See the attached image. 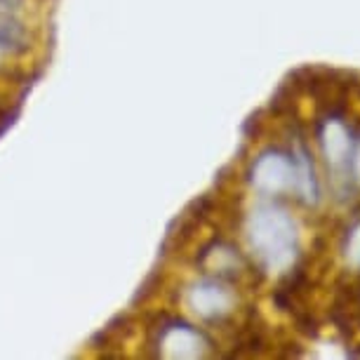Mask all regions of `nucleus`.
Segmentation results:
<instances>
[{
	"label": "nucleus",
	"mask_w": 360,
	"mask_h": 360,
	"mask_svg": "<svg viewBox=\"0 0 360 360\" xmlns=\"http://www.w3.org/2000/svg\"><path fill=\"white\" fill-rule=\"evenodd\" d=\"M250 248L266 271H290L299 257V229L288 210L278 202H259L248 217Z\"/></svg>",
	"instance_id": "1"
},
{
	"label": "nucleus",
	"mask_w": 360,
	"mask_h": 360,
	"mask_svg": "<svg viewBox=\"0 0 360 360\" xmlns=\"http://www.w3.org/2000/svg\"><path fill=\"white\" fill-rule=\"evenodd\" d=\"M248 181L262 198L276 200L297 191V165L292 151L266 148L252 160L248 169Z\"/></svg>",
	"instance_id": "2"
},
{
	"label": "nucleus",
	"mask_w": 360,
	"mask_h": 360,
	"mask_svg": "<svg viewBox=\"0 0 360 360\" xmlns=\"http://www.w3.org/2000/svg\"><path fill=\"white\" fill-rule=\"evenodd\" d=\"M153 349L158 351L160 358H207L212 353V342L195 325L172 318L155 330Z\"/></svg>",
	"instance_id": "3"
},
{
	"label": "nucleus",
	"mask_w": 360,
	"mask_h": 360,
	"mask_svg": "<svg viewBox=\"0 0 360 360\" xmlns=\"http://www.w3.org/2000/svg\"><path fill=\"white\" fill-rule=\"evenodd\" d=\"M186 307L202 323H221L236 311L238 295L229 281L207 276L186 290Z\"/></svg>",
	"instance_id": "4"
},
{
	"label": "nucleus",
	"mask_w": 360,
	"mask_h": 360,
	"mask_svg": "<svg viewBox=\"0 0 360 360\" xmlns=\"http://www.w3.org/2000/svg\"><path fill=\"white\" fill-rule=\"evenodd\" d=\"M318 144H321L325 165H328L332 181L339 186L349 184V162H351V151H353V134L349 125L344 123L342 115L330 113L318 123Z\"/></svg>",
	"instance_id": "5"
},
{
	"label": "nucleus",
	"mask_w": 360,
	"mask_h": 360,
	"mask_svg": "<svg viewBox=\"0 0 360 360\" xmlns=\"http://www.w3.org/2000/svg\"><path fill=\"white\" fill-rule=\"evenodd\" d=\"M198 266L202 269V274L231 283L245 274L248 262L236 245L224 240H214L207 248H202V252L198 257Z\"/></svg>",
	"instance_id": "6"
},
{
	"label": "nucleus",
	"mask_w": 360,
	"mask_h": 360,
	"mask_svg": "<svg viewBox=\"0 0 360 360\" xmlns=\"http://www.w3.org/2000/svg\"><path fill=\"white\" fill-rule=\"evenodd\" d=\"M292 155H295L297 165V198L309 207L318 205V200H321V181H318L316 174L314 155H311L309 146L304 141H297V148H292Z\"/></svg>",
	"instance_id": "7"
},
{
	"label": "nucleus",
	"mask_w": 360,
	"mask_h": 360,
	"mask_svg": "<svg viewBox=\"0 0 360 360\" xmlns=\"http://www.w3.org/2000/svg\"><path fill=\"white\" fill-rule=\"evenodd\" d=\"M31 50V33L17 10L0 8V52L3 54H24Z\"/></svg>",
	"instance_id": "8"
},
{
	"label": "nucleus",
	"mask_w": 360,
	"mask_h": 360,
	"mask_svg": "<svg viewBox=\"0 0 360 360\" xmlns=\"http://www.w3.org/2000/svg\"><path fill=\"white\" fill-rule=\"evenodd\" d=\"M344 259L351 269L360 271V219L346 231L344 240Z\"/></svg>",
	"instance_id": "9"
},
{
	"label": "nucleus",
	"mask_w": 360,
	"mask_h": 360,
	"mask_svg": "<svg viewBox=\"0 0 360 360\" xmlns=\"http://www.w3.org/2000/svg\"><path fill=\"white\" fill-rule=\"evenodd\" d=\"M349 176L351 184L360 188V137L353 139V151H351V162H349Z\"/></svg>",
	"instance_id": "10"
},
{
	"label": "nucleus",
	"mask_w": 360,
	"mask_h": 360,
	"mask_svg": "<svg viewBox=\"0 0 360 360\" xmlns=\"http://www.w3.org/2000/svg\"><path fill=\"white\" fill-rule=\"evenodd\" d=\"M26 0H0V8H8V10H19Z\"/></svg>",
	"instance_id": "11"
}]
</instances>
